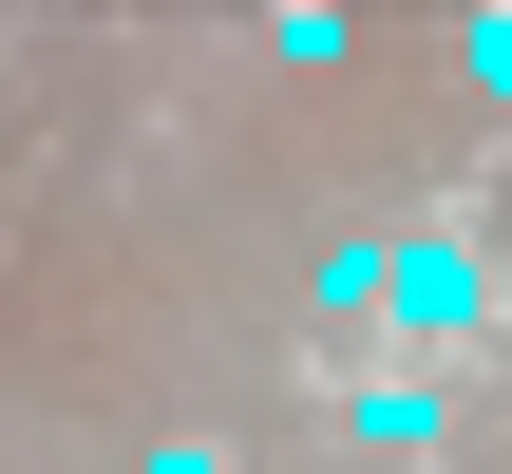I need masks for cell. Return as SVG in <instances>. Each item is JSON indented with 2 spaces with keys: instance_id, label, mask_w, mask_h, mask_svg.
Wrapping results in <instances>:
<instances>
[{
  "instance_id": "1",
  "label": "cell",
  "mask_w": 512,
  "mask_h": 474,
  "mask_svg": "<svg viewBox=\"0 0 512 474\" xmlns=\"http://www.w3.org/2000/svg\"><path fill=\"white\" fill-rule=\"evenodd\" d=\"M475 304H494V285H475V247H437V228H418V247H399V323H418V342H456Z\"/></svg>"
},
{
  "instance_id": "2",
  "label": "cell",
  "mask_w": 512,
  "mask_h": 474,
  "mask_svg": "<svg viewBox=\"0 0 512 474\" xmlns=\"http://www.w3.org/2000/svg\"><path fill=\"white\" fill-rule=\"evenodd\" d=\"M456 57H475V95H512V0H494V19H456Z\"/></svg>"
},
{
  "instance_id": "3",
  "label": "cell",
  "mask_w": 512,
  "mask_h": 474,
  "mask_svg": "<svg viewBox=\"0 0 512 474\" xmlns=\"http://www.w3.org/2000/svg\"><path fill=\"white\" fill-rule=\"evenodd\" d=\"M133 474H228V456H190V437H171V456H133Z\"/></svg>"
}]
</instances>
